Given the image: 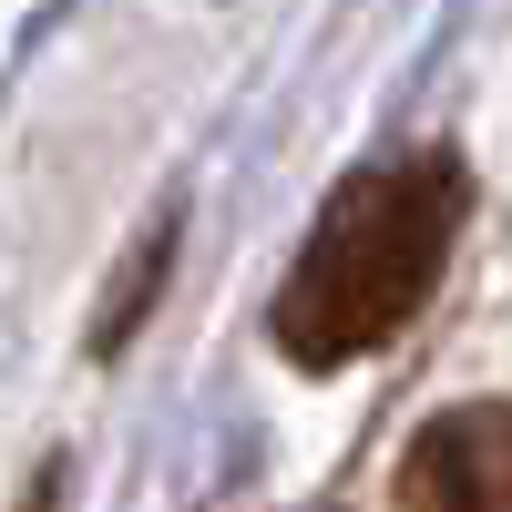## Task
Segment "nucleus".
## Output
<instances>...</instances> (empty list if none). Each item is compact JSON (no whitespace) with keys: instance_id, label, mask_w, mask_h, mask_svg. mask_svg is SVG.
Wrapping results in <instances>:
<instances>
[{"instance_id":"f03ea898","label":"nucleus","mask_w":512,"mask_h":512,"mask_svg":"<svg viewBox=\"0 0 512 512\" xmlns=\"http://www.w3.org/2000/svg\"><path fill=\"white\" fill-rule=\"evenodd\" d=\"M400 512H512V400H461L400 451Z\"/></svg>"},{"instance_id":"f257e3e1","label":"nucleus","mask_w":512,"mask_h":512,"mask_svg":"<svg viewBox=\"0 0 512 512\" xmlns=\"http://www.w3.org/2000/svg\"><path fill=\"white\" fill-rule=\"evenodd\" d=\"M461 226V164L451 154H400V164H369L328 195L318 236L297 246V267L277 287V349L297 369H338V359H369L410 328V308L441 287V256Z\"/></svg>"}]
</instances>
